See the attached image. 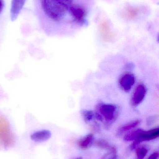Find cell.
Returning a JSON list of instances; mask_svg holds the SVG:
<instances>
[{"mask_svg":"<svg viewBox=\"0 0 159 159\" xmlns=\"http://www.w3.org/2000/svg\"><path fill=\"white\" fill-rule=\"evenodd\" d=\"M45 14L55 21L62 20L66 16L68 7L59 0H40Z\"/></svg>","mask_w":159,"mask_h":159,"instance_id":"cell-1","label":"cell"},{"mask_svg":"<svg viewBox=\"0 0 159 159\" xmlns=\"http://www.w3.org/2000/svg\"><path fill=\"white\" fill-rule=\"evenodd\" d=\"M0 142L5 146L12 145L14 138L7 120L0 116Z\"/></svg>","mask_w":159,"mask_h":159,"instance_id":"cell-2","label":"cell"},{"mask_svg":"<svg viewBox=\"0 0 159 159\" xmlns=\"http://www.w3.org/2000/svg\"><path fill=\"white\" fill-rule=\"evenodd\" d=\"M99 114L103 119H105L107 124L113 123L117 117V107L115 105L110 104H101L98 107Z\"/></svg>","mask_w":159,"mask_h":159,"instance_id":"cell-3","label":"cell"},{"mask_svg":"<svg viewBox=\"0 0 159 159\" xmlns=\"http://www.w3.org/2000/svg\"><path fill=\"white\" fill-rule=\"evenodd\" d=\"M159 136V128H156L148 131H144L141 129L136 140L134 141L131 146V149L132 150L135 149L142 142L154 140L158 138Z\"/></svg>","mask_w":159,"mask_h":159,"instance_id":"cell-4","label":"cell"},{"mask_svg":"<svg viewBox=\"0 0 159 159\" xmlns=\"http://www.w3.org/2000/svg\"><path fill=\"white\" fill-rule=\"evenodd\" d=\"M147 93V89L143 84L138 85L133 93L132 103L134 106H137L143 101Z\"/></svg>","mask_w":159,"mask_h":159,"instance_id":"cell-5","label":"cell"},{"mask_svg":"<svg viewBox=\"0 0 159 159\" xmlns=\"http://www.w3.org/2000/svg\"><path fill=\"white\" fill-rule=\"evenodd\" d=\"M26 0H12L10 8V18L14 21L16 20L22 10Z\"/></svg>","mask_w":159,"mask_h":159,"instance_id":"cell-6","label":"cell"},{"mask_svg":"<svg viewBox=\"0 0 159 159\" xmlns=\"http://www.w3.org/2000/svg\"><path fill=\"white\" fill-rule=\"evenodd\" d=\"M134 75L131 74H126L121 76L119 80V85L123 90L129 92L135 83Z\"/></svg>","mask_w":159,"mask_h":159,"instance_id":"cell-7","label":"cell"},{"mask_svg":"<svg viewBox=\"0 0 159 159\" xmlns=\"http://www.w3.org/2000/svg\"><path fill=\"white\" fill-rule=\"evenodd\" d=\"M68 10H69L71 15L77 22L80 23L84 22L86 13L83 7L71 5L69 7Z\"/></svg>","mask_w":159,"mask_h":159,"instance_id":"cell-8","label":"cell"},{"mask_svg":"<svg viewBox=\"0 0 159 159\" xmlns=\"http://www.w3.org/2000/svg\"><path fill=\"white\" fill-rule=\"evenodd\" d=\"M51 133L47 130H43L34 133L31 135L30 138L34 142L41 143L47 141L51 137Z\"/></svg>","mask_w":159,"mask_h":159,"instance_id":"cell-9","label":"cell"},{"mask_svg":"<svg viewBox=\"0 0 159 159\" xmlns=\"http://www.w3.org/2000/svg\"><path fill=\"white\" fill-rule=\"evenodd\" d=\"M94 142L93 134H89L79 140L78 142L79 147L82 149H86L91 146Z\"/></svg>","mask_w":159,"mask_h":159,"instance_id":"cell-10","label":"cell"},{"mask_svg":"<svg viewBox=\"0 0 159 159\" xmlns=\"http://www.w3.org/2000/svg\"><path fill=\"white\" fill-rule=\"evenodd\" d=\"M141 122V120H135L125 124V125L120 127L119 129L117 132L118 135H121L124 133L132 129H134V128L138 126L140 124Z\"/></svg>","mask_w":159,"mask_h":159,"instance_id":"cell-11","label":"cell"},{"mask_svg":"<svg viewBox=\"0 0 159 159\" xmlns=\"http://www.w3.org/2000/svg\"><path fill=\"white\" fill-rule=\"evenodd\" d=\"M95 145L102 149H107L109 152L116 153L117 152L116 148L115 146L110 145L107 141L105 140H101L97 141L95 143Z\"/></svg>","mask_w":159,"mask_h":159,"instance_id":"cell-12","label":"cell"},{"mask_svg":"<svg viewBox=\"0 0 159 159\" xmlns=\"http://www.w3.org/2000/svg\"><path fill=\"white\" fill-rule=\"evenodd\" d=\"M141 129H138L136 130L126 134L124 137V140L126 141H134L136 140Z\"/></svg>","mask_w":159,"mask_h":159,"instance_id":"cell-13","label":"cell"},{"mask_svg":"<svg viewBox=\"0 0 159 159\" xmlns=\"http://www.w3.org/2000/svg\"><path fill=\"white\" fill-rule=\"evenodd\" d=\"M136 149V156L137 159H143L147 153V149L145 147H141Z\"/></svg>","mask_w":159,"mask_h":159,"instance_id":"cell-14","label":"cell"},{"mask_svg":"<svg viewBox=\"0 0 159 159\" xmlns=\"http://www.w3.org/2000/svg\"><path fill=\"white\" fill-rule=\"evenodd\" d=\"M82 116L86 122H89L93 119L94 114L91 111L88 110H83L82 111Z\"/></svg>","mask_w":159,"mask_h":159,"instance_id":"cell-15","label":"cell"},{"mask_svg":"<svg viewBox=\"0 0 159 159\" xmlns=\"http://www.w3.org/2000/svg\"><path fill=\"white\" fill-rule=\"evenodd\" d=\"M116 154V153L109 152V153L104 155L101 159H116L117 158Z\"/></svg>","mask_w":159,"mask_h":159,"instance_id":"cell-16","label":"cell"},{"mask_svg":"<svg viewBox=\"0 0 159 159\" xmlns=\"http://www.w3.org/2000/svg\"><path fill=\"white\" fill-rule=\"evenodd\" d=\"M59 1H60L62 3L67 6L69 9V7L72 5V3L74 0H59Z\"/></svg>","mask_w":159,"mask_h":159,"instance_id":"cell-17","label":"cell"},{"mask_svg":"<svg viewBox=\"0 0 159 159\" xmlns=\"http://www.w3.org/2000/svg\"><path fill=\"white\" fill-rule=\"evenodd\" d=\"M159 157L158 152H155L151 155L147 159H157Z\"/></svg>","mask_w":159,"mask_h":159,"instance_id":"cell-18","label":"cell"},{"mask_svg":"<svg viewBox=\"0 0 159 159\" xmlns=\"http://www.w3.org/2000/svg\"><path fill=\"white\" fill-rule=\"evenodd\" d=\"M4 7V2L3 0H0V15L2 13Z\"/></svg>","mask_w":159,"mask_h":159,"instance_id":"cell-19","label":"cell"},{"mask_svg":"<svg viewBox=\"0 0 159 159\" xmlns=\"http://www.w3.org/2000/svg\"><path fill=\"white\" fill-rule=\"evenodd\" d=\"M75 159H82V157H79L77 158H76Z\"/></svg>","mask_w":159,"mask_h":159,"instance_id":"cell-20","label":"cell"}]
</instances>
